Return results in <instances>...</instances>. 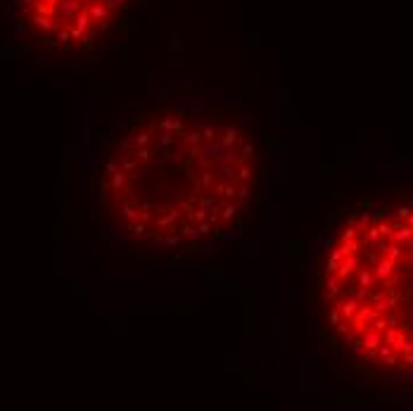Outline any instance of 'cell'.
I'll return each mask as SVG.
<instances>
[{
	"label": "cell",
	"mask_w": 413,
	"mask_h": 411,
	"mask_svg": "<svg viewBox=\"0 0 413 411\" xmlns=\"http://www.w3.org/2000/svg\"><path fill=\"white\" fill-rule=\"evenodd\" d=\"M262 181L264 148L245 117L209 98H152L105 148L97 205L128 243L193 250L230 238Z\"/></svg>",
	"instance_id": "1"
},
{
	"label": "cell",
	"mask_w": 413,
	"mask_h": 411,
	"mask_svg": "<svg viewBox=\"0 0 413 411\" xmlns=\"http://www.w3.org/2000/svg\"><path fill=\"white\" fill-rule=\"evenodd\" d=\"M411 200L366 202L332 226L316 259L321 326L366 376L404 383L413 369Z\"/></svg>",
	"instance_id": "2"
},
{
	"label": "cell",
	"mask_w": 413,
	"mask_h": 411,
	"mask_svg": "<svg viewBox=\"0 0 413 411\" xmlns=\"http://www.w3.org/2000/svg\"><path fill=\"white\" fill-rule=\"evenodd\" d=\"M140 0H3L12 36L50 53H90L114 41Z\"/></svg>",
	"instance_id": "3"
}]
</instances>
